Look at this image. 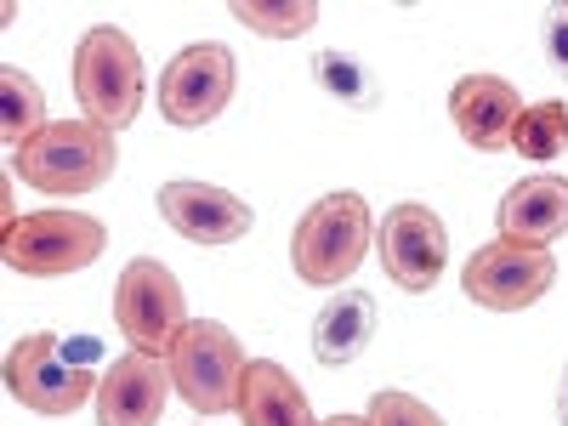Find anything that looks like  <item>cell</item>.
<instances>
[{
	"label": "cell",
	"instance_id": "8",
	"mask_svg": "<svg viewBox=\"0 0 568 426\" xmlns=\"http://www.w3.org/2000/svg\"><path fill=\"white\" fill-rule=\"evenodd\" d=\"M233 80H240V69H233V52L222 40L182 45V52L165 63V74H160V114L171 125H182V131H200V125H211L227 109Z\"/></svg>",
	"mask_w": 568,
	"mask_h": 426
},
{
	"label": "cell",
	"instance_id": "1",
	"mask_svg": "<svg viewBox=\"0 0 568 426\" xmlns=\"http://www.w3.org/2000/svg\"><path fill=\"white\" fill-rule=\"evenodd\" d=\"M98 342H63L58 329H34L7 353V393L34 415H74L85 398H98Z\"/></svg>",
	"mask_w": 568,
	"mask_h": 426
},
{
	"label": "cell",
	"instance_id": "15",
	"mask_svg": "<svg viewBox=\"0 0 568 426\" xmlns=\"http://www.w3.org/2000/svg\"><path fill=\"white\" fill-rule=\"evenodd\" d=\"M375 318H382V307H375L369 291H342V296H329L313 318V358L329 364V369H342L353 364L369 342H375Z\"/></svg>",
	"mask_w": 568,
	"mask_h": 426
},
{
	"label": "cell",
	"instance_id": "24",
	"mask_svg": "<svg viewBox=\"0 0 568 426\" xmlns=\"http://www.w3.org/2000/svg\"><path fill=\"white\" fill-rule=\"evenodd\" d=\"M318 426H369V415H329V420H318Z\"/></svg>",
	"mask_w": 568,
	"mask_h": 426
},
{
	"label": "cell",
	"instance_id": "5",
	"mask_svg": "<svg viewBox=\"0 0 568 426\" xmlns=\"http://www.w3.org/2000/svg\"><path fill=\"white\" fill-rule=\"evenodd\" d=\"M245 369H251V358H245L240 336L216 318H194L171 353V387L182 393V404L194 415H227V409H240Z\"/></svg>",
	"mask_w": 568,
	"mask_h": 426
},
{
	"label": "cell",
	"instance_id": "13",
	"mask_svg": "<svg viewBox=\"0 0 568 426\" xmlns=\"http://www.w3.org/2000/svg\"><path fill=\"white\" fill-rule=\"evenodd\" d=\"M165 387H171V358L125 353L120 364H109L98 387V426H154L165 409Z\"/></svg>",
	"mask_w": 568,
	"mask_h": 426
},
{
	"label": "cell",
	"instance_id": "20",
	"mask_svg": "<svg viewBox=\"0 0 568 426\" xmlns=\"http://www.w3.org/2000/svg\"><path fill=\"white\" fill-rule=\"evenodd\" d=\"M313 69H318V85L336 103H347V109H375V103H382V85H375V74L353 52H318Z\"/></svg>",
	"mask_w": 568,
	"mask_h": 426
},
{
	"label": "cell",
	"instance_id": "2",
	"mask_svg": "<svg viewBox=\"0 0 568 426\" xmlns=\"http://www.w3.org/2000/svg\"><path fill=\"white\" fill-rule=\"evenodd\" d=\"M12 176L29 182L34 194H91L114 176V131L91 120H52L29 149L12 154Z\"/></svg>",
	"mask_w": 568,
	"mask_h": 426
},
{
	"label": "cell",
	"instance_id": "6",
	"mask_svg": "<svg viewBox=\"0 0 568 426\" xmlns=\"http://www.w3.org/2000/svg\"><path fill=\"white\" fill-rule=\"evenodd\" d=\"M114 324H120V336L131 342V353L171 358L176 342H182V329L194 324L187 318V296H182L176 273L165 262H154V256L125 262V273L114 284Z\"/></svg>",
	"mask_w": 568,
	"mask_h": 426
},
{
	"label": "cell",
	"instance_id": "18",
	"mask_svg": "<svg viewBox=\"0 0 568 426\" xmlns=\"http://www.w3.org/2000/svg\"><path fill=\"white\" fill-rule=\"evenodd\" d=\"M233 18H240L251 34H267V40H296L318 23V7L313 0H233Z\"/></svg>",
	"mask_w": 568,
	"mask_h": 426
},
{
	"label": "cell",
	"instance_id": "17",
	"mask_svg": "<svg viewBox=\"0 0 568 426\" xmlns=\"http://www.w3.org/2000/svg\"><path fill=\"white\" fill-rule=\"evenodd\" d=\"M45 125H52V120H45V91L34 85V74L0 69V136L12 142V154L29 149Z\"/></svg>",
	"mask_w": 568,
	"mask_h": 426
},
{
	"label": "cell",
	"instance_id": "21",
	"mask_svg": "<svg viewBox=\"0 0 568 426\" xmlns=\"http://www.w3.org/2000/svg\"><path fill=\"white\" fill-rule=\"evenodd\" d=\"M369 426H444V415H433L415 393H375L369 398Z\"/></svg>",
	"mask_w": 568,
	"mask_h": 426
},
{
	"label": "cell",
	"instance_id": "9",
	"mask_svg": "<svg viewBox=\"0 0 568 426\" xmlns=\"http://www.w3.org/2000/svg\"><path fill=\"white\" fill-rule=\"evenodd\" d=\"M460 284H466V296L489 313H524L557 284V262H551V251H535V245L489 240L484 251H471Z\"/></svg>",
	"mask_w": 568,
	"mask_h": 426
},
{
	"label": "cell",
	"instance_id": "19",
	"mask_svg": "<svg viewBox=\"0 0 568 426\" xmlns=\"http://www.w3.org/2000/svg\"><path fill=\"white\" fill-rule=\"evenodd\" d=\"M511 149L524 154L529 165L557 160V154L568 149V103H535V109H524V120H517V136H511Z\"/></svg>",
	"mask_w": 568,
	"mask_h": 426
},
{
	"label": "cell",
	"instance_id": "22",
	"mask_svg": "<svg viewBox=\"0 0 568 426\" xmlns=\"http://www.w3.org/2000/svg\"><path fill=\"white\" fill-rule=\"evenodd\" d=\"M546 52H551V69L568 74V7H557L546 18Z\"/></svg>",
	"mask_w": 568,
	"mask_h": 426
},
{
	"label": "cell",
	"instance_id": "10",
	"mask_svg": "<svg viewBox=\"0 0 568 426\" xmlns=\"http://www.w3.org/2000/svg\"><path fill=\"white\" fill-rule=\"evenodd\" d=\"M375 251H382V267L398 278V291L420 296L444 278L449 262V227L433 205H393L387 222L375 227Z\"/></svg>",
	"mask_w": 568,
	"mask_h": 426
},
{
	"label": "cell",
	"instance_id": "7",
	"mask_svg": "<svg viewBox=\"0 0 568 426\" xmlns=\"http://www.w3.org/2000/svg\"><path fill=\"white\" fill-rule=\"evenodd\" d=\"M109 233L98 216L80 211H34L12 233H0V262L29 278H69L103 256Z\"/></svg>",
	"mask_w": 568,
	"mask_h": 426
},
{
	"label": "cell",
	"instance_id": "12",
	"mask_svg": "<svg viewBox=\"0 0 568 426\" xmlns=\"http://www.w3.org/2000/svg\"><path fill=\"white\" fill-rule=\"evenodd\" d=\"M449 114H455V131L478 154H500V149H511V136H517L524 98H517V85L500 80V74H466L449 91Z\"/></svg>",
	"mask_w": 568,
	"mask_h": 426
},
{
	"label": "cell",
	"instance_id": "3",
	"mask_svg": "<svg viewBox=\"0 0 568 426\" xmlns=\"http://www.w3.org/2000/svg\"><path fill=\"white\" fill-rule=\"evenodd\" d=\"M375 245V222H369V205L353 187H336L324 194L291 233V267L296 278L307 284H347L358 273V262L369 256Z\"/></svg>",
	"mask_w": 568,
	"mask_h": 426
},
{
	"label": "cell",
	"instance_id": "14",
	"mask_svg": "<svg viewBox=\"0 0 568 426\" xmlns=\"http://www.w3.org/2000/svg\"><path fill=\"white\" fill-rule=\"evenodd\" d=\"M568 233V176H524L500 200V240L551 251V240Z\"/></svg>",
	"mask_w": 568,
	"mask_h": 426
},
{
	"label": "cell",
	"instance_id": "16",
	"mask_svg": "<svg viewBox=\"0 0 568 426\" xmlns=\"http://www.w3.org/2000/svg\"><path fill=\"white\" fill-rule=\"evenodd\" d=\"M240 415L245 426H318V415L307 409V393L291 382V369L273 358H251L245 369V393H240Z\"/></svg>",
	"mask_w": 568,
	"mask_h": 426
},
{
	"label": "cell",
	"instance_id": "4",
	"mask_svg": "<svg viewBox=\"0 0 568 426\" xmlns=\"http://www.w3.org/2000/svg\"><path fill=\"white\" fill-rule=\"evenodd\" d=\"M74 98L80 114L103 131H125L142 109V52L114 23H98L80 34L74 52Z\"/></svg>",
	"mask_w": 568,
	"mask_h": 426
},
{
	"label": "cell",
	"instance_id": "11",
	"mask_svg": "<svg viewBox=\"0 0 568 426\" xmlns=\"http://www.w3.org/2000/svg\"><path fill=\"white\" fill-rule=\"evenodd\" d=\"M154 205L182 240H194V245H233V240H245L251 222H256L251 205L240 194H227V187H216V182H165L154 194Z\"/></svg>",
	"mask_w": 568,
	"mask_h": 426
},
{
	"label": "cell",
	"instance_id": "23",
	"mask_svg": "<svg viewBox=\"0 0 568 426\" xmlns=\"http://www.w3.org/2000/svg\"><path fill=\"white\" fill-rule=\"evenodd\" d=\"M557 420L568 426V364H562V375H557Z\"/></svg>",
	"mask_w": 568,
	"mask_h": 426
}]
</instances>
